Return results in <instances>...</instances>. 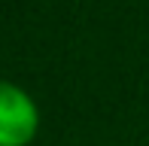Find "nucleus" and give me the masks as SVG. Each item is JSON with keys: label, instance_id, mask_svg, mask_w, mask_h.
<instances>
[{"label": "nucleus", "instance_id": "f257e3e1", "mask_svg": "<svg viewBox=\"0 0 149 146\" xmlns=\"http://www.w3.org/2000/svg\"><path fill=\"white\" fill-rule=\"evenodd\" d=\"M40 128L37 104L24 88L0 82V146H28Z\"/></svg>", "mask_w": 149, "mask_h": 146}]
</instances>
